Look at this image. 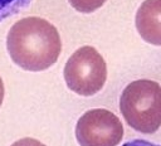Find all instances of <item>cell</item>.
Instances as JSON below:
<instances>
[{"instance_id":"cell-8","label":"cell","mask_w":161,"mask_h":146,"mask_svg":"<svg viewBox=\"0 0 161 146\" xmlns=\"http://www.w3.org/2000/svg\"><path fill=\"white\" fill-rule=\"evenodd\" d=\"M11 146H45V145L42 144L40 141H38V140H35V139L24 137V139H20L18 141H15Z\"/></svg>"},{"instance_id":"cell-10","label":"cell","mask_w":161,"mask_h":146,"mask_svg":"<svg viewBox=\"0 0 161 146\" xmlns=\"http://www.w3.org/2000/svg\"><path fill=\"white\" fill-rule=\"evenodd\" d=\"M4 100V83H3V79L0 78V106L3 103Z\"/></svg>"},{"instance_id":"cell-7","label":"cell","mask_w":161,"mask_h":146,"mask_svg":"<svg viewBox=\"0 0 161 146\" xmlns=\"http://www.w3.org/2000/svg\"><path fill=\"white\" fill-rule=\"evenodd\" d=\"M72 8H74L77 11L84 13H93L95 10L100 9L106 0H68Z\"/></svg>"},{"instance_id":"cell-6","label":"cell","mask_w":161,"mask_h":146,"mask_svg":"<svg viewBox=\"0 0 161 146\" xmlns=\"http://www.w3.org/2000/svg\"><path fill=\"white\" fill-rule=\"evenodd\" d=\"M32 0H0V22L25 9Z\"/></svg>"},{"instance_id":"cell-9","label":"cell","mask_w":161,"mask_h":146,"mask_svg":"<svg viewBox=\"0 0 161 146\" xmlns=\"http://www.w3.org/2000/svg\"><path fill=\"white\" fill-rule=\"evenodd\" d=\"M122 146H161L159 144H152L150 141H146V140H141V139H136V140H132L128 141L126 144H124Z\"/></svg>"},{"instance_id":"cell-4","label":"cell","mask_w":161,"mask_h":146,"mask_svg":"<svg viewBox=\"0 0 161 146\" xmlns=\"http://www.w3.org/2000/svg\"><path fill=\"white\" fill-rule=\"evenodd\" d=\"M76 137L80 146H117L124 137V126L111 111L93 109L79 117Z\"/></svg>"},{"instance_id":"cell-5","label":"cell","mask_w":161,"mask_h":146,"mask_svg":"<svg viewBox=\"0 0 161 146\" xmlns=\"http://www.w3.org/2000/svg\"><path fill=\"white\" fill-rule=\"evenodd\" d=\"M135 23L146 43L161 47V0H145L136 13Z\"/></svg>"},{"instance_id":"cell-3","label":"cell","mask_w":161,"mask_h":146,"mask_svg":"<svg viewBox=\"0 0 161 146\" xmlns=\"http://www.w3.org/2000/svg\"><path fill=\"white\" fill-rule=\"evenodd\" d=\"M63 73L71 91L79 96H93L106 83L107 65L96 48L86 45L68 58Z\"/></svg>"},{"instance_id":"cell-2","label":"cell","mask_w":161,"mask_h":146,"mask_svg":"<svg viewBox=\"0 0 161 146\" xmlns=\"http://www.w3.org/2000/svg\"><path fill=\"white\" fill-rule=\"evenodd\" d=\"M120 110L130 127L155 134L161 126V86L150 79L131 82L121 93Z\"/></svg>"},{"instance_id":"cell-1","label":"cell","mask_w":161,"mask_h":146,"mask_svg":"<svg viewBox=\"0 0 161 146\" xmlns=\"http://www.w3.org/2000/svg\"><path fill=\"white\" fill-rule=\"evenodd\" d=\"M9 56L25 71L40 72L54 64L62 52L57 28L39 17H28L17 22L6 37Z\"/></svg>"}]
</instances>
